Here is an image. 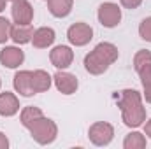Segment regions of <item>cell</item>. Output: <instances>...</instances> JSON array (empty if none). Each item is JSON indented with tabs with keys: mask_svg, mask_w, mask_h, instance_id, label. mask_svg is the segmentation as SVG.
<instances>
[{
	"mask_svg": "<svg viewBox=\"0 0 151 149\" xmlns=\"http://www.w3.org/2000/svg\"><path fill=\"white\" fill-rule=\"evenodd\" d=\"M67 39L74 46H86L93 39V28L86 23H74L67 30Z\"/></svg>",
	"mask_w": 151,
	"mask_h": 149,
	"instance_id": "8992f818",
	"label": "cell"
},
{
	"mask_svg": "<svg viewBox=\"0 0 151 149\" xmlns=\"http://www.w3.org/2000/svg\"><path fill=\"white\" fill-rule=\"evenodd\" d=\"M14 90L23 97L35 95L34 84H32V72L30 70H19L14 74Z\"/></svg>",
	"mask_w": 151,
	"mask_h": 149,
	"instance_id": "8fae6325",
	"label": "cell"
},
{
	"mask_svg": "<svg viewBox=\"0 0 151 149\" xmlns=\"http://www.w3.org/2000/svg\"><path fill=\"white\" fill-rule=\"evenodd\" d=\"M144 98H146V102L151 104V84H146L144 86Z\"/></svg>",
	"mask_w": 151,
	"mask_h": 149,
	"instance_id": "d4e9b609",
	"label": "cell"
},
{
	"mask_svg": "<svg viewBox=\"0 0 151 149\" xmlns=\"http://www.w3.org/2000/svg\"><path fill=\"white\" fill-rule=\"evenodd\" d=\"M144 132H146V135H150V137H151V119L144 125Z\"/></svg>",
	"mask_w": 151,
	"mask_h": 149,
	"instance_id": "484cf974",
	"label": "cell"
},
{
	"mask_svg": "<svg viewBox=\"0 0 151 149\" xmlns=\"http://www.w3.org/2000/svg\"><path fill=\"white\" fill-rule=\"evenodd\" d=\"M40 116H44L42 111L39 109V107H34V105H28V107H25L21 114H19V119H21V125L25 126V128H30L35 121H37Z\"/></svg>",
	"mask_w": 151,
	"mask_h": 149,
	"instance_id": "e0dca14e",
	"label": "cell"
},
{
	"mask_svg": "<svg viewBox=\"0 0 151 149\" xmlns=\"http://www.w3.org/2000/svg\"><path fill=\"white\" fill-rule=\"evenodd\" d=\"M49 60L56 69H67L70 67L72 60H74V53L69 46H56L51 53H49Z\"/></svg>",
	"mask_w": 151,
	"mask_h": 149,
	"instance_id": "9c48e42d",
	"label": "cell"
},
{
	"mask_svg": "<svg viewBox=\"0 0 151 149\" xmlns=\"http://www.w3.org/2000/svg\"><path fill=\"white\" fill-rule=\"evenodd\" d=\"M5 2H7V0H0V12L5 9Z\"/></svg>",
	"mask_w": 151,
	"mask_h": 149,
	"instance_id": "4316f807",
	"label": "cell"
},
{
	"mask_svg": "<svg viewBox=\"0 0 151 149\" xmlns=\"http://www.w3.org/2000/svg\"><path fill=\"white\" fill-rule=\"evenodd\" d=\"M74 0H47V9L55 18H65L70 14Z\"/></svg>",
	"mask_w": 151,
	"mask_h": 149,
	"instance_id": "9a60e30c",
	"label": "cell"
},
{
	"mask_svg": "<svg viewBox=\"0 0 151 149\" xmlns=\"http://www.w3.org/2000/svg\"><path fill=\"white\" fill-rule=\"evenodd\" d=\"M151 63V51L148 49H141V51H137L135 53V56H134V69L139 72L144 65H148Z\"/></svg>",
	"mask_w": 151,
	"mask_h": 149,
	"instance_id": "d6986e66",
	"label": "cell"
},
{
	"mask_svg": "<svg viewBox=\"0 0 151 149\" xmlns=\"http://www.w3.org/2000/svg\"><path fill=\"white\" fill-rule=\"evenodd\" d=\"M118 56H119V53L114 44L100 42L93 47V51H90L84 56V69L91 75H100L118 60Z\"/></svg>",
	"mask_w": 151,
	"mask_h": 149,
	"instance_id": "7a4b0ae2",
	"label": "cell"
},
{
	"mask_svg": "<svg viewBox=\"0 0 151 149\" xmlns=\"http://www.w3.org/2000/svg\"><path fill=\"white\" fill-rule=\"evenodd\" d=\"M139 77H141V82H142V86L151 84V63L144 65V67L139 70Z\"/></svg>",
	"mask_w": 151,
	"mask_h": 149,
	"instance_id": "7402d4cb",
	"label": "cell"
},
{
	"mask_svg": "<svg viewBox=\"0 0 151 149\" xmlns=\"http://www.w3.org/2000/svg\"><path fill=\"white\" fill-rule=\"evenodd\" d=\"M53 81H55L56 90L60 93H63V95H72V93H76V90L79 86L77 77L74 74L63 72V70H60V72H56V74L53 75Z\"/></svg>",
	"mask_w": 151,
	"mask_h": 149,
	"instance_id": "ba28073f",
	"label": "cell"
},
{
	"mask_svg": "<svg viewBox=\"0 0 151 149\" xmlns=\"http://www.w3.org/2000/svg\"><path fill=\"white\" fill-rule=\"evenodd\" d=\"M0 86H2V81H0Z\"/></svg>",
	"mask_w": 151,
	"mask_h": 149,
	"instance_id": "83f0119b",
	"label": "cell"
},
{
	"mask_svg": "<svg viewBox=\"0 0 151 149\" xmlns=\"http://www.w3.org/2000/svg\"><path fill=\"white\" fill-rule=\"evenodd\" d=\"M19 111V100L16 98L14 93H0V114L2 116H14Z\"/></svg>",
	"mask_w": 151,
	"mask_h": 149,
	"instance_id": "4fadbf2b",
	"label": "cell"
},
{
	"mask_svg": "<svg viewBox=\"0 0 151 149\" xmlns=\"http://www.w3.org/2000/svg\"><path fill=\"white\" fill-rule=\"evenodd\" d=\"M99 21L102 27L106 28H114L119 21H121V9L118 7V4L113 2H106L99 7Z\"/></svg>",
	"mask_w": 151,
	"mask_h": 149,
	"instance_id": "5b68a950",
	"label": "cell"
},
{
	"mask_svg": "<svg viewBox=\"0 0 151 149\" xmlns=\"http://www.w3.org/2000/svg\"><path fill=\"white\" fill-rule=\"evenodd\" d=\"M9 148V139L0 132V149H7Z\"/></svg>",
	"mask_w": 151,
	"mask_h": 149,
	"instance_id": "cb8c5ba5",
	"label": "cell"
},
{
	"mask_svg": "<svg viewBox=\"0 0 151 149\" xmlns=\"http://www.w3.org/2000/svg\"><path fill=\"white\" fill-rule=\"evenodd\" d=\"M12 2H14V0H12Z\"/></svg>",
	"mask_w": 151,
	"mask_h": 149,
	"instance_id": "f1b7e54d",
	"label": "cell"
},
{
	"mask_svg": "<svg viewBox=\"0 0 151 149\" xmlns=\"http://www.w3.org/2000/svg\"><path fill=\"white\" fill-rule=\"evenodd\" d=\"M123 148L125 149H144L146 148V137L139 132H132L125 137L123 140Z\"/></svg>",
	"mask_w": 151,
	"mask_h": 149,
	"instance_id": "ac0fdd59",
	"label": "cell"
},
{
	"mask_svg": "<svg viewBox=\"0 0 151 149\" xmlns=\"http://www.w3.org/2000/svg\"><path fill=\"white\" fill-rule=\"evenodd\" d=\"M139 35L142 40L146 42H151V16L150 18H144L139 25Z\"/></svg>",
	"mask_w": 151,
	"mask_h": 149,
	"instance_id": "ffe728a7",
	"label": "cell"
},
{
	"mask_svg": "<svg viewBox=\"0 0 151 149\" xmlns=\"http://www.w3.org/2000/svg\"><path fill=\"white\" fill-rule=\"evenodd\" d=\"M11 14L18 25H30L34 19V7L30 5L28 0H14L11 7Z\"/></svg>",
	"mask_w": 151,
	"mask_h": 149,
	"instance_id": "52a82bcc",
	"label": "cell"
},
{
	"mask_svg": "<svg viewBox=\"0 0 151 149\" xmlns=\"http://www.w3.org/2000/svg\"><path fill=\"white\" fill-rule=\"evenodd\" d=\"M11 21L7 18H0V44H5L7 39H11Z\"/></svg>",
	"mask_w": 151,
	"mask_h": 149,
	"instance_id": "44dd1931",
	"label": "cell"
},
{
	"mask_svg": "<svg viewBox=\"0 0 151 149\" xmlns=\"http://www.w3.org/2000/svg\"><path fill=\"white\" fill-rule=\"evenodd\" d=\"M25 60V53L14 46H5L0 51V63L7 69H16L23 63Z\"/></svg>",
	"mask_w": 151,
	"mask_h": 149,
	"instance_id": "30bf717a",
	"label": "cell"
},
{
	"mask_svg": "<svg viewBox=\"0 0 151 149\" xmlns=\"http://www.w3.org/2000/svg\"><path fill=\"white\" fill-rule=\"evenodd\" d=\"M88 137H90V140L95 146H107V144H111V140L114 137V128H113V125H109L106 121L93 123L90 126Z\"/></svg>",
	"mask_w": 151,
	"mask_h": 149,
	"instance_id": "277c9868",
	"label": "cell"
},
{
	"mask_svg": "<svg viewBox=\"0 0 151 149\" xmlns=\"http://www.w3.org/2000/svg\"><path fill=\"white\" fill-rule=\"evenodd\" d=\"M51 81H53V77L46 70H34L32 72V84H34V91L35 93L47 91L51 88Z\"/></svg>",
	"mask_w": 151,
	"mask_h": 149,
	"instance_id": "2e32d148",
	"label": "cell"
},
{
	"mask_svg": "<svg viewBox=\"0 0 151 149\" xmlns=\"http://www.w3.org/2000/svg\"><path fill=\"white\" fill-rule=\"evenodd\" d=\"M34 28L32 25H14L11 27V39L16 42V44H27V42H32L34 37Z\"/></svg>",
	"mask_w": 151,
	"mask_h": 149,
	"instance_id": "5bb4252c",
	"label": "cell"
},
{
	"mask_svg": "<svg viewBox=\"0 0 151 149\" xmlns=\"http://www.w3.org/2000/svg\"><path fill=\"white\" fill-rule=\"evenodd\" d=\"M118 107L121 109L123 123L130 128H137L146 121V109L142 107V97L135 90H123Z\"/></svg>",
	"mask_w": 151,
	"mask_h": 149,
	"instance_id": "6da1fadb",
	"label": "cell"
},
{
	"mask_svg": "<svg viewBox=\"0 0 151 149\" xmlns=\"http://www.w3.org/2000/svg\"><path fill=\"white\" fill-rule=\"evenodd\" d=\"M28 130H30V133H32V139H34L37 144H42V146L51 144V142L56 139V135H58V126H56V123H55L53 119H49V117H44V116H40Z\"/></svg>",
	"mask_w": 151,
	"mask_h": 149,
	"instance_id": "3957f363",
	"label": "cell"
},
{
	"mask_svg": "<svg viewBox=\"0 0 151 149\" xmlns=\"http://www.w3.org/2000/svg\"><path fill=\"white\" fill-rule=\"evenodd\" d=\"M142 4V0H121V5L123 7H127V9H137L139 5Z\"/></svg>",
	"mask_w": 151,
	"mask_h": 149,
	"instance_id": "603a6c76",
	"label": "cell"
},
{
	"mask_svg": "<svg viewBox=\"0 0 151 149\" xmlns=\"http://www.w3.org/2000/svg\"><path fill=\"white\" fill-rule=\"evenodd\" d=\"M55 30L53 28H49V27H42V28H37L35 32H34V37H32V44H34V47H39V49H44V47H47V46H51L53 42H55Z\"/></svg>",
	"mask_w": 151,
	"mask_h": 149,
	"instance_id": "7c38bea8",
	"label": "cell"
}]
</instances>
